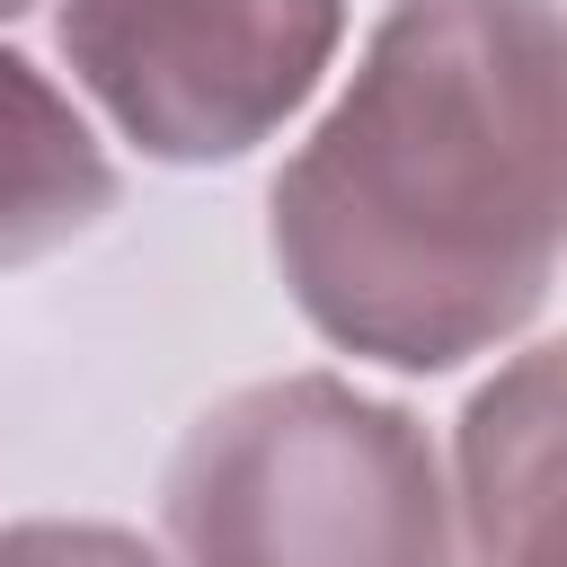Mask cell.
I'll list each match as a JSON object with an SVG mask.
<instances>
[{
	"mask_svg": "<svg viewBox=\"0 0 567 567\" xmlns=\"http://www.w3.org/2000/svg\"><path fill=\"white\" fill-rule=\"evenodd\" d=\"M0 567H159V549H142L115 523H9L0 532Z\"/></svg>",
	"mask_w": 567,
	"mask_h": 567,
	"instance_id": "obj_6",
	"label": "cell"
},
{
	"mask_svg": "<svg viewBox=\"0 0 567 567\" xmlns=\"http://www.w3.org/2000/svg\"><path fill=\"white\" fill-rule=\"evenodd\" d=\"M452 470L478 567H567V337L470 390Z\"/></svg>",
	"mask_w": 567,
	"mask_h": 567,
	"instance_id": "obj_4",
	"label": "cell"
},
{
	"mask_svg": "<svg viewBox=\"0 0 567 567\" xmlns=\"http://www.w3.org/2000/svg\"><path fill=\"white\" fill-rule=\"evenodd\" d=\"M346 0H62L53 44L159 168L248 159L328 71Z\"/></svg>",
	"mask_w": 567,
	"mask_h": 567,
	"instance_id": "obj_3",
	"label": "cell"
},
{
	"mask_svg": "<svg viewBox=\"0 0 567 567\" xmlns=\"http://www.w3.org/2000/svg\"><path fill=\"white\" fill-rule=\"evenodd\" d=\"M266 213L328 346L390 372L496 354L567 266V0H390Z\"/></svg>",
	"mask_w": 567,
	"mask_h": 567,
	"instance_id": "obj_1",
	"label": "cell"
},
{
	"mask_svg": "<svg viewBox=\"0 0 567 567\" xmlns=\"http://www.w3.org/2000/svg\"><path fill=\"white\" fill-rule=\"evenodd\" d=\"M177 567H461L434 434L337 372L204 408L159 478Z\"/></svg>",
	"mask_w": 567,
	"mask_h": 567,
	"instance_id": "obj_2",
	"label": "cell"
},
{
	"mask_svg": "<svg viewBox=\"0 0 567 567\" xmlns=\"http://www.w3.org/2000/svg\"><path fill=\"white\" fill-rule=\"evenodd\" d=\"M18 9H27V0H0V18H18Z\"/></svg>",
	"mask_w": 567,
	"mask_h": 567,
	"instance_id": "obj_7",
	"label": "cell"
},
{
	"mask_svg": "<svg viewBox=\"0 0 567 567\" xmlns=\"http://www.w3.org/2000/svg\"><path fill=\"white\" fill-rule=\"evenodd\" d=\"M115 195L124 177L89 133V115L27 53L0 44V275L89 239L115 213Z\"/></svg>",
	"mask_w": 567,
	"mask_h": 567,
	"instance_id": "obj_5",
	"label": "cell"
}]
</instances>
